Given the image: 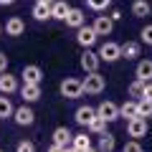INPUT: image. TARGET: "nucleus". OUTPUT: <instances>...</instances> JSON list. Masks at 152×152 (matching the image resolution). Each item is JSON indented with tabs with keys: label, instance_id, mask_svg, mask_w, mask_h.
Wrapping results in <instances>:
<instances>
[{
	"label": "nucleus",
	"instance_id": "1",
	"mask_svg": "<svg viewBox=\"0 0 152 152\" xmlns=\"http://www.w3.org/2000/svg\"><path fill=\"white\" fill-rule=\"evenodd\" d=\"M58 91H61V96H64V99H79V96L84 94V84H81V79L66 76L64 81H61Z\"/></svg>",
	"mask_w": 152,
	"mask_h": 152
},
{
	"label": "nucleus",
	"instance_id": "2",
	"mask_svg": "<svg viewBox=\"0 0 152 152\" xmlns=\"http://www.w3.org/2000/svg\"><path fill=\"white\" fill-rule=\"evenodd\" d=\"M84 84V94H102L104 89H107V79H104L99 71H94V74H86L81 79Z\"/></svg>",
	"mask_w": 152,
	"mask_h": 152
},
{
	"label": "nucleus",
	"instance_id": "3",
	"mask_svg": "<svg viewBox=\"0 0 152 152\" xmlns=\"http://www.w3.org/2000/svg\"><path fill=\"white\" fill-rule=\"evenodd\" d=\"M99 58L107 61V64H114V61H119L122 58V46L119 43H114V41H104L102 46H99Z\"/></svg>",
	"mask_w": 152,
	"mask_h": 152
},
{
	"label": "nucleus",
	"instance_id": "4",
	"mask_svg": "<svg viewBox=\"0 0 152 152\" xmlns=\"http://www.w3.org/2000/svg\"><path fill=\"white\" fill-rule=\"evenodd\" d=\"M96 41H99V33L94 31L91 26H81L79 31H76V43L81 46V48H91Z\"/></svg>",
	"mask_w": 152,
	"mask_h": 152
},
{
	"label": "nucleus",
	"instance_id": "5",
	"mask_svg": "<svg viewBox=\"0 0 152 152\" xmlns=\"http://www.w3.org/2000/svg\"><path fill=\"white\" fill-rule=\"evenodd\" d=\"M79 64H81V69L86 71V74H94V71H99V64H102V58H99L96 51L84 48V53H81V58H79Z\"/></svg>",
	"mask_w": 152,
	"mask_h": 152
},
{
	"label": "nucleus",
	"instance_id": "6",
	"mask_svg": "<svg viewBox=\"0 0 152 152\" xmlns=\"http://www.w3.org/2000/svg\"><path fill=\"white\" fill-rule=\"evenodd\" d=\"M96 117H102L104 122H117L119 119V104H114V102H102L96 107Z\"/></svg>",
	"mask_w": 152,
	"mask_h": 152
},
{
	"label": "nucleus",
	"instance_id": "7",
	"mask_svg": "<svg viewBox=\"0 0 152 152\" xmlns=\"http://www.w3.org/2000/svg\"><path fill=\"white\" fill-rule=\"evenodd\" d=\"M13 122H15L18 127H31L33 122H36V112H33L28 104H23V107L15 109V114H13Z\"/></svg>",
	"mask_w": 152,
	"mask_h": 152
},
{
	"label": "nucleus",
	"instance_id": "8",
	"mask_svg": "<svg viewBox=\"0 0 152 152\" xmlns=\"http://www.w3.org/2000/svg\"><path fill=\"white\" fill-rule=\"evenodd\" d=\"M20 76H23V84H41L43 81V71L36 64H26L20 69Z\"/></svg>",
	"mask_w": 152,
	"mask_h": 152
},
{
	"label": "nucleus",
	"instance_id": "9",
	"mask_svg": "<svg viewBox=\"0 0 152 152\" xmlns=\"http://www.w3.org/2000/svg\"><path fill=\"white\" fill-rule=\"evenodd\" d=\"M20 91V84H18V76H13L10 71H5V74H0V94H15Z\"/></svg>",
	"mask_w": 152,
	"mask_h": 152
},
{
	"label": "nucleus",
	"instance_id": "10",
	"mask_svg": "<svg viewBox=\"0 0 152 152\" xmlns=\"http://www.w3.org/2000/svg\"><path fill=\"white\" fill-rule=\"evenodd\" d=\"M127 134L134 137V140H140V137L147 134V119H142V117H134V119L127 122Z\"/></svg>",
	"mask_w": 152,
	"mask_h": 152
},
{
	"label": "nucleus",
	"instance_id": "11",
	"mask_svg": "<svg viewBox=\"0 0 152 152\" xmlns=\"http://www.w3.org/2000/svg\"><path fill=\"white\" fill-rule=\"evenodd\" d=\"M51 137H53V145L64 147V150H66V147H71V142H74V132H71L69 127H56Z\"/></svg>",
	"mask_w": 152,
	"mask_h": 152
},
{
	"label": "nucleus",
	"instance_id": "12",
	"mask_svg": "<svg viewBox=\"0 0 152 152\" xmlns=\"http://www.w3.org/2000/svg\"><path fill=\"white\" fill-rule=\"evenodd\" d=\"M66 26L69 28H74V31H79L81 26H86V13L81 10V8H71L69 10V15H66Z\"/></svg>",
	"mask_w": 152,
	"mask_h": 152
},
{
	"label": "nucleus",
	"instance_id": "13",
	"mask_svg": "<svg viewBox=\"0 0 152 152\" xmlns=\"http://www.w3.org/2000/svg\"><path fill=\"white\" fill-rule=\"evenodd\" d=\"M134 79H140V81H145V84L152 81V61H150V58L137 61V66H134Z\"/></svg>",
	"mask_w": 152,
	"mask_h": 152
},
{
	"label": "nucleus",
	"instance_id": "14",
	"mask_svg": "<svg viewBox=\"0 0 152 152\" xmlns=\"http://www.w3.org/2000/svg\"><path fill=\"white\" fill-rule=\"evenodd\" d=\"M91 28L99 33V36H109V33L114 31V20L109 15H94V23H91Z\"/></svg>",
	"mask_w": 152,
	"mask_h": 152
},
{
	"label": "nucleus",
	"instance_id": "15",
	"mask_svg": "<svg viewBox=\"0 0 152 152\" xmlns=\"http://www.w3.org/2000/svg\"><path fill=\"white\" fill-rule=\"evenodd\" d=\"M96 117V109L94 107H89V104H84V107H79L74 112V119H76V124H81V127H89V122Z\"/></svg>",
	"mask_w": 152,
	"mask_h": 152
},
{
	"label": "nucleus",
	"instance_id": "16",
	"mask_svg": "<svg viewBox=\"0 0 152 152\" xmlns=\"http://www.w3.org/2000/svg\"><path fill=\"white\" fill-rule=\"evenodd\" d=\"M20 96H23V104H33L41 99V84H23L20 86Z\"/></svg>",
	"mask_w": 152,
	"mask_h": 152
},
{
	"label": "nucleus",
	"instance_id": "17",
	"mask_svg": "<svg viewBox=\"0 0 152 152\" xmlns=\"http://www.w3.org/2000/svg\"><path fill=\"white\" fill-rule=\"evenodd\" d=\"M26 33V23H23V18H18V15H13V18H8L5 20V36H23Z\"/></svg>",
	"mask_w": 152,
	"mask_h": 152
},
{
	"label": "nucleus",
	"instance_id": "18",
	"mask_svg": "<svg viewBox=\"0 0 152 152\" xmlns=\"http://www.w3.org/2000/svg\"><path fill=\"white\" fill-rule=\"evenodd\" d=\"M69 10H71V5L66 0H56L53 5H51V18H53V20H66Z\"/></svg>",
	"mask_w": 152,
	"mask_h": 152
},
{
	"label": "nucleus",
	"instance_id": "19",
	"mask_svg": "<svg viewBox=\"0 0 152 152\" xmlns=\"http://www.w3.org/2000/svg\"><path fill=\"white\" fill-rule=\"evenodd\" d=\"M140 53H142V46L137 43V41H127V43H122V58L132 61V58H137Z\"/></svg>",
	"mask_w": 152,
	"mask_h": 152
},
{
	"label": "nucleus",
	"instance_id": "20",
	"mask_svg": "<svg viewBox=\"0 0 152 152\" xmlns=\"http://www.w3.org/2000/svg\"><path fill=\"white\" fill-rule=\"evenodd\" d=\"M71 147L79 152H86L91 150V137L86 134V132H79V134H74V142H71Z\"/></svg>",
	"mask_w": 152,
	"mask_h": 152
},
{
	"label": "nucleus",
	"instance_id": "21",
	"mask_svg": "<svg viewBox=\"0 0 152 152\" xmlns=\"http://www.w3.org/2000/svg\"><path fill=\"white\" fill-rule=\"evenodd\" d=\"M150 10H152V5L147 0H132V15L134 18H147Z\"/></svg>",
	"mask_w": 152,
	"mask_h": 152
},
{
	"label": "nucleus",
	"instance_id": "22",
	"mask_svg": "<svg viewBox=\"0 0 152 152\" xmlns=\"http://www.w3.org/2000/svg\"><path fill=\"white\" fill-rule=\"evenodd\" d=\"M13 114H15L13 102L5 96V94H0V119H13Z\"/></svg>",
	"mask_w": 152,
	"mask_h": 152
},
{
	"label": "nucleus",
	"instance_id": "23",
	"mask_svg": "<svg viewBox=\"0 0 152 152\" xmlns=\"http://www.w3.org/2000/svg\"><path fill=\"white\" fill-rule=\"evenodd\" d=\"M119 117H124L127 122L134 119V117H137V99H127V102L122 104V107H119Z\"/></svg>",
	"mask_w": 152,
	"mask_h": 152
},
{
	"label": "nucleus",
	"instance_id": "24",
	"mask_svg": "<svg viewBox=\"0 0 152 152\" xmlns=\"http://www.w3.org/2000/svg\"><path fill=\"white\" fill-rule=\"evenodd\" d=\"M114 147H117V140H114V134H109V132H104L102 137H99V152H114Z\"/></svg>",
	"mask_w": 152,
	"mask_h": 152
},
{
	"label": "nucleus",
	"instance_id": "25",
	"mask_svg": "<svg viewBox=\"0 0 152 152\" xmlns=\"http://www.w3.org/2000/svg\"><path fill=\"white\" fill-rule=\"evenodd\" d=\"M31 13L36 20H51V5H46V3H36Z\"/></svg>",
	"mask_w": 152,
	"mask_h": 152
},
{
	"label": "nucleus",
	"instance_id": "26",
	"mask_svg": "<svg viewBox=\"0 0 152 152\" xmlns=\"http://www.w3.org/2000/svg\"><path fill=\"white\" fill-rule=\"evenodd\" d=\"M107 124H109V122H104L102 117H94V119L89 122V127H86V129L91 132V134H96V137H102L104 132H107Z\"/></svg>",
	"mask_w": 152,
	"mask_h": 152
},
{
	"label": "nucleus",
	"instance_id": "27",
	"mask_svg": "<svg viewBox=\"0 0 152 152\" xmlns=\"http://www.w3.org/2000/svg\"><path fill=\"white\" fill-rule=\"evenodd\" d=\"M137 117L150 119V117H152V102H147V99H137Z\"/></svg>",
	"mask_w": 152,
	"mask_h": 152
},
{
	"label": "nucleus",
	"instance_id": "28",
	"mask_svg": "<svg viewBox=\"0 0 152 152\" xmlns=\"http://www.w3.org/2000/svg\"><path fill=\"white\" fill-rule=\"evenodd\" d=\"M109 5H112V0H86V8L94 13H104Z\"/></svg>",
	"mask_w": 152,
	"mask_h": 152
},
{
	"label": "nucleus",
	"instance_id": "29",
	"mask_svg": "<svg viewBox=\"0 0 152 152\" xmlns=\"http://www.w3.org/2000/svg\"><path fill=\"white\" fill-rule=\"evenodd\" d=\"M129 96H137V99H142V96H145V81L134 79V81L129 84Z\"/></svg>",
	"mask_w": 152,
	"mask_h": 152
},
{
	"label": "nucleus",
	"instance_id": "30",
	"mask_svg": "<svg viewBox=\"0 0 152 152\" xmlns=\"http://www.w3.org/2000/svg\"><path fill=\"white\" fill-rule=\"evenodd\" d=\"M140 41H142L145 46H152V23H150V26H145V28L140 31Z\"/></svg>",
	"mask_w": 152,
	"mask_h": 152
},
{
	"label": "nucleus",
	"instance_id": "31",
	"mask_svg": "<svg viewBox=\"0 0 152 152\" xmlns=\"http://www.w3.org/2000/svg\"><path fill=\"white\" fill-rule=\"evenodd\" d=\"M15 152H36V145H33L31 140H23L15 145Z\"/></svg>",
	"mask_w": 152,
	"mask_h": 152
},
{
	"label": "nucleus",
	"instance_id": "32",
	"mask_svg": "<svg viewBox=\"0 0 152 152\" xmlns=\"http://www.w3.org/2000/svg\"><path fill=\"white\" fill-rule=\"evenodd\" d=\"M122 152H142V145H140V140H132V142H127V145L122 147Z\"/></svg>",
	"mask_w": 152,
	"mask_h": 152
},
{
	"label": "nucleus",
	"instance_id": "33",
	"mask_svg": "<svg viewBox=\"0 0 152 152\" xmlns=\"http://www.w3.org/2000/svg\"><path fill=\"white\" fill-rule=\"evenodd\" d=\"M8 64H10V61H8V56L0 51V74H5V71H8Z\"/></svg>",
	"mask_w": 152,
	"mask_h": 152
},
{
	"label": "nucleus",
	"instance_id": "34",
	"mask_svg": "<svg viewBox=\"0 0 152 152\" xmlns=\"http://www.w3.org/2000/svg\"><path fill=\"white\" fill-rule=\"evenodd\" d=\"M142 99L152 102V81H150V84H145V96H142Z\"/></svg>",
	"mask_w": 152,
	"mask_h": 152
},
{
	"label": "nucleus",
	"instance_id": "35",
	"mask_svg": "<svg viewBox=\"0 0 152 152\" xmlns=\"http://www.w3.org/2000/svg\"><path fill=\"white\" fill-rule=\"evenodd\" d=\"M109 18H112L114 23H117V20H122V10H119V8H114V10L109 13Z\"/></svg>",
	"mask_w": 152,
	"mask_h": 152
},
{
	"label": "nucleus",
	"instance_id": "36",
	"mask_svg": "<svg viewBox=\"0 0 152 152\" xmlns=\"http://www.w3.org/2000/svg\"><path fill=\"white\" fill-rule=\"evenodd\" d=\"M48 152H64V147H58V145H51V147H48Z\"/></svg>",
	"mask_w": 152,
	"mask_h": 152
},
{
	"label": "nucleus",
	"instance_id": "37",
	"mask_svg": "<svg viewBox=\"0 0 152 152\" xmlns=\"http://www.w3.org/2000/svg\"><path fill=\"white\" fill-rule=\"evenodd\" d=\"M15 0H0V5H13Z\"/></svg>",
	"mask_w": 152,
	"mask_h": 152
},
{
	"label": "nucleus",
	"instance_id": "38",
	"mask_svg": "<svg viewBox=\"0 0 152 152\" xmlns=\"http://www.w3.org/2000/svg\"><path fill=\"white\" fill-rule=\"evenodd\" d=\"M36 3H46V5H53L56 0H36Z\"/></svg>",
	"mask_w": 152,
	"mask_h": 152
},
{
	"label": "nucleus",
	"instance_id": "39",
	"mask_svg": "<svg viewBox=\"0 0 152 152\" xmlns=\"http://www.w3.org/2000/svg\"><path fill=\"white\" fill-rule=\"evenodd\" d=\"M64 152H79V150H74V147H66V150Z\"/></svg>",
	"mask_w": 152,
	"mask_h": 152
},
{
	"label": "nucleus",
	"instance_id": "40",
	"mask_svg": "<svg viewBox=\"0 0 152 152\" xmlns=\"http://www.w3.org/2000/svg\"><path fill=\"white\" fill-rule=\"evenodd\" d=\"M86 152H99V150H94V147H91V150H86Z\"/></svg>",
	"mask_w": 152,
	"mask_h": 152
},
{
	"label": "nucleus",
	"instance_id": "41",
	"mask_svg": "<svg viewBox=\"0 0 152 152\" xmlns=\"http://www.w3.org/2000/svg\"><path fill=\"white\" fill-rule=\"evenodd\" d=\"M0 36H3V26H0Z\"/></svg>",
	"mask_w": 152,
	"mask_h": 152
},
{
	"label": "nucleus",
	"instance_id": "42",
	"mask_svg": "<svg viewBox=\"0 0 152 152\" xmlns=\"http://www.w3.org/2000/svg\"><path fill=\"white\" fill-rule=\"evenodd\" d=\"M0 152H3V150H0Z\"/></svg>",
	"mask_w": 152,
	"mask_h": 152
}]
</instances>
